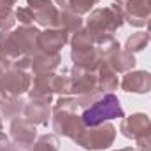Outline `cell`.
<instances>
[{
    "mask_svg": "<svg viewBox=\"0 0 151 151\" xmlns=\"http://www.w3.org/2000/svg\"><path fill=\"white\" fill-rule=\"evenodd\" d=\"M151 125V119L148 114L144 113H134L127 118L121 119L119 123V132L123 137L127 139H132V141H137Z\"/></svg>",
    "mask_w": 151,
    "mask_h": 151,
    "instance_id": "30bf717a",
    "label": "cell"
},
{
    "mask_svg": "<svg viewBox=\"0 0 151 151\" xmlns=\"http://www.w3.org/2000/svg\"><path fill=\"white\" fill-rule=\"evenodd\" d=\"M100 0H67V7L65 9H70L74 11L76 14L83 16L86 12H90Z\"/></svg>",
    "mask_w": 151,
    "mask_h": 151,
    "instance_id": "cb8c5ba5",
    "label": "cell"
},
{
    "mask_svg": "<svg viewBox=\"0 0 151 151\" xmlns=\"http://www.w3.org/2000/svg\"><path fill=\"white\" fill-rule=\"evenodd\" d=\"M32 76L25 70H14L7 69L5 74L0 77V91L4 97H21L23 93L30 91L32 88Z\"/></svg>",
    "mask_w": 151,
    "mask_h": 151,
    "instance_id": "277c9868",
    "label": "cell"
},
{
    "mask_svg": "<svg viewBox=\"0 0 151 151\" xmlns=\"http://www.w3.org/2000/svg\"><path fill=\"white\" fill-rule=\"evenodd\" d=\"M34 144L35 142H18V141H12V150L11 151H34Z\"/></svg>",
    "mask_w": 151,
    "mask_h": 151,
    "instance_id": "f546056e",
    "label": "cell"
},
{
    "mask_svg": "<svg viewBox=\"0 0 151 151\" xmlns=\"http://www.w3.org/2000/svg\"><path fill=\"white\" fill-rule=\"evenodd\" d=\"M125 21L130 23L132 27H146L151 19V7L148 0H125L123 4L118 5Z\"/></svg>",
    "mask_w": 151,
    "mask_h": 151,
    "instance_id": "52a82bcc",
    "label": "cell"
},
{
    "mask_svg": "<svg viewBox=\"0 0 151 151\" xmlns=\"http://www.w3.org/2000/svg\"><path fill=\"white\" fill-rule=\"evenodd\" d=\"M28 7L34 11L35 23L44 28H60V11L51 0H27Z\"/></svg>",
    "mask_w": 151,
    "mask_h": 151,
    "instance_id": "ba28073f",
    "label": "cell"
},
{
    "mask_svg": "<svg viewBox=\"0 0 151 151\" xmlns=\"http://www.w3.org/2000/svg\"><path fill=\"white\" fill-rule=\"evenodd\" d=\"M12 150V141L9 139V135H5L0 130V151H11Z\"/></svg>",
    "mask_w": 151,
    "mask_h": 151,
    "instance_id": "4dcf8cb0",
    "label": "cell"
},
{
    "mask_svg": "<svg viewBox=\"0 0 151 151\" xmlns=\"http://www.w3.org/2000/svg\"><path fill=\"white\" fill-rule=\"evenodd\" d=\"M125 23V18L119 11V7L113 4L109 7L93 9L86 19V28L95 39L113 35L118 28H121Z\"/></svg>",
    "mask_w": 151,
    "mask_h": 151,
    "instance_id": "6da1fadb",
    "label": "cell"
},
{
    "mask_svg": "<svg viewBox=\"0 0 151 151\" xmlns=\"http://www.w3.org/2000/svg\"><path fill=\"white\" fill-rule=\"evenodd\" d=\"M18 0H0V7H12Z\"/></svg>",
    "mask_w": 151,
    "mask_h": 151,
    "instance_id": "1f68e13d",
    "label": "cell"
},
{
    "mask_svg": "<svg viewBox=\"0 0 151 151\" xmlns=\"http://www.w3.org/2000/svg\"><path fill=\"white\" fill-rule=\"evenodd\" d=\"M9 132H11V139L18 141V142H35L37 141V128H35V125L30 123L28 119H25L23 116L11 121Z\"/></svg>",
    "mask_w": 151,
    "mask_h": 151,
    "instance_id": "9a60e30c",
    "label": "cell"
},
{
    "mask_svg": "<svg viewBox=\"0 0 151 151\" xmlns=\"http://www.w3.org/2000/svg\"><path fill=\"white\" fill-rule=\"evenodd\" d=\"M5 70H7V67H5V63H4V60L0 58V77H2V76L5 74Z\"/></svg>",
    "mask_w": 151,
    "mask_h": 151,
    "instance_id": "d6a6232c",
    "label": "cell"
},
{
    "mask_svg": "<svg viewBox=\"0 0 151 151\" xmlns=\"http://www.w3.org/2000/svg\"><path fill=\"white\" fill-rule=\"evenodd\" d=\"M4 99H5V97H4V93H2V91H0V104H2V102H4Z\"/></svg>",
    "mask_w": 151,
    "mask_h": 151,
    "instance_id": "f35d334b",
    "label": "cell"
},
{
    "mask_svg": "<svg viewBox=\"0 0 151 151\" xmlns=\"http://www.w3.org/2000/svg\"><path fill=\"white\" fill-rule=\"evenodd\" d=\"M146 27H148V32H146V34H148V37H150V42H151V19L148 21V25H146Z\"/></svg>",
    "mask_w": 151,
    "mask_h": 151,
    "instance_id": "e575fe53",
    "label": "cell"
},
{
    "mask_svg": "<svg viewBox=\"0 0 151 151\" xmlns=\"http://www.w3.org/2000/svg\"><path fill=\"white\" fill-rule=\"evenodd\" d=\"M148 4H150V7H151V0H148Z\"/></svg>",
    "mask_w": 151,
    "mask_h": 151,
    "instance_id": "ab89813d",
    "label": "cell"
},
{
    "mask_svg": "<svg viewBox=\"0 0 151 151\" xmlns=\"http://www.w3.org/2000/svg\"><path fill=\"white\" fill-rule=\"evenodd\" d=\"M116 151H135L134 148H121V150H116Z\"/></svg>",
    "mask_w": 151,
    "mask_h": 151,
    "instance_id": "d590c367",
    "label": "cell"
},
{
    "mask_svg": "<svg viewBox=\"0 0 151 151\" xmlns=\"http://www.w3.org/2000/svg\"><path fill=\"white\" fill-rule=\"evenodd\" d=\"M53 111H69V113H76L77 111V100L76 97H69L63 95L56 100V104L53 106Z\"/></svg>",
    "mask_w": 151,
    "mask_h": 151,
    "instance_id": "484cf974",
    "label": "cell"
},
{
    "mask_svg": "<svg viewBox=\"0 0 151 151\" xmlns=\"http://www.w3.org/2000/svg\"><path fill=\"white\" fill-rule=\"evenodd\" d=\"M60 28L67 30L69 34H76L81 28H84L83 27V18L70 9H62L60 11Z\"/></svg>",
    "mask_w": 151,
    "mask_h": 151,
    "instance_id": "44dd1931",
    "label": "cell"
},
{
    "mask_svg": "<svg viewBox=\"0 0 151 151\" xmlns=\"http://www.w3.org/2000/svg\"><path fill=\"white\" fill-rule=\"evenodd\" d=\"M7 69H14V70H25V72H32V56H19L16 60H12L9 63Z\"/></svg>",
    "mask_w": 151,
    "mask_h": 151,
    "instance_id": "83f0119b",
    "label": "cell"
},
{
    "mask_svg": "<svg viewBox=\"0 0 151 151\" xmlns=\"http://www.w3.org/2000/svg\"><path fill=\"white\" fill-rule=\"evenodd\" d=\"M62 63L60 53H46V51H37L32 56V72L34 76L39 74H53Z\"/></svg>",
    "mask_w": 151,
    "mask_h": 151,
    "instance_id": "5bb4252c",
    "label": "cell"
},
{
    "mask_svg": "<svg viewBox=\"0 0 151 151\" xmlns=\"http://www.w3.org/2000/svg\"><path fill=\"white\" fill-rule=\"evenodd\" d=\"M148 42H150V37H148L146 32L132 34L130 37L127 39V42H125V51H128V53H139V51H142L148 46Z\"/></svg>",
    "mask_w": 151,
    "mask_h": 151,
    "instance_id": "603a6c76",
    "label": "cell"
},
{
    "mask_svg": "<svg viewBox=\"0 0 151 151\" xmlns=\"http://www.w3.org/2000/svg\"><path fill=\"white\" fill-rule=\"evenodd\" d=\"M14 12H16V21H19L21 25H25V27H32L34 25L35 16H34V11L30 7H18Z\"/></svg>",
    "mask_w": 151,
    "mask_h": 151,
    "instance_id": "4316f807",
    "label": "cell"
},
{
    "mask_svg": "<svg viewBox=\"0 0 151 151\" xmlns=\"http://www.w3.org/2000/svg\"><path fill=\"white\" fill-rule=\"evenodd\" d=\"M123 2H125V0H114V4H116V5H119V4H123Z\"/></svg>",
    "mask_w": 151,
    "mask_h": 151,
    "instance_id": "74e56055",
    "label": "cell"
},
{
    "mask_svg": "<svg viewBox=\"0 0 151 151\" xmlns=\"http://www.w3.org/2000/svg\"><path fill=\"white\" fill-rule=\"evenodd\" d=\"M16 23V12L12 7H0V30H11Z\"/></svg>",
    "mask_w": 151,
    "mask_h": 151,
    "instance_id": "d4e9b609",
    "label": "cell"
},
{
    "mask_svg": "<svg viewBox=\"0 0 151 151\" xmlns=\"http://www.w3.org/2000/svg\"><path fill=\"white\" fill-rule=\"evenodd\" d=\"M12 34V42L18 49V53L21 56H34L39 51V37H40V30L32 27H25L21 25L19 28L11 30Z\"/></svg>",
    "mask_w": 151,
    "mask_h": 151,
    "instance_id": "8992f818",
    "label": "cell"
},
{
    "mask_svg": "<svg viewBox=\"0 0 151 151\" xmlns=\"http://www.w3.org/2000/svg\"><path fill=\"white\" fill-rule=\"evenodd\" d=\"M53 130L56 135H63L76 141L77 135L86 128V125L83 123V118L77 116L76 113L69 111H53Z\"/></svg>",
    "mask_w": 151,
    "mask_h": 151,
    "instance_id": "5b68a950",
    "label": "cell"
},
{
    "mask_svg": "<svg viewBox=\"0 0 151 151\" xmlns=\"http://www.w3.org/2000/svg\"><path fill=\"white\" fill-rule=\"evenodd\" d=\"M116 141V127L113 123L106 121L99 127H86L76 139L74 142L77 146L90 151L107 150Z\"/></svg>",
    "mask_w": 151,
    "mask_h": 151,
    "instance_id": "3957f363",
    "label": "cell"
},
{
    "mask_svg": "<svg viewBox=\"0 0 151 151\" xmlns=\"http://www.w3.org/2000/svg\"><path fill=\"white\" fill-rule=\"evenodd\" d=\"M81 118L86 127H99L114 118H125V113L121 109L119 99L114 93H104L90 107L83 109Z\"/></svg>",
    "mask_w": 151,
    "mask_h": 151,
    "instance_id": "7a4b0ae2",
    "label": "cell"
},
{
    "mask_svg": "<svg viewBox=\"0 0 151 151\" xmlns=\"http://www.w3.org/2000/svg\"><path fill=\"white\" fill-rule=\"evenodd\" d=\"M70 60L74 62L76 67H81V69H86V70H97V67L100 65V56L93 47H86V49H72L70 51Z\"/></svg>",
    "mask_w": 151,
    "mask_h": 151,
    "instance_id": "2e32d148",
    "label": "cell"
},
{
    "mask_svg": "<svg viewBox=\"0 0 151 151\" xmlns=\"http://www.w3.org/2000/svg\"><path fill=\"white\" fill-rule=\"evenodd\" d=\"M135 144H137V150L139 151H151V125H150V128L135 141Z\"/></svg>",
    "mask_w": 151,
    "mask_h": 151,
    "instance_id": "f1b7e54d",
    "label": "cell"
},
{
    "mask_svg": "<svg viewBox=\"0 0 151 151\" xmlns=\"http://www.w3.org/2000/svg\"><path fill=\"white\" fill-rule=\"evenodd\" d=\"M25 100L21 97H7L4 99V102L0 104V114L2 118H5L7 121H12L16 118L23 116V109H25Z\"/></svg>",
    "mask_w": 151,
    "mask_h": 151,
    "instance_id": "d6986e66",
    "label": "cell"
},
{
    "mask_svg": "<svg viewBox=\"0 0 151 151\" xmlns=\"http://www.w3.org/2000/svg\"><path fill=\"white\" fill-rule=\"evenodd\" d=\"M53 116L51 111V104H46V102H39V100H28L25 104V109H23V118L28 119L30 123H34L35 127H47L49 119Z\"/></svg>",
    "mask_w": 151,
    "mask_h": 151,
    "instance_id": "4fadbf2b",
    "label": "cell"
},
{
    "mask_svg": "<svg viewBox=\"0 0 151 151\" xmlns=\"http://www.w3.org/2000/svg\"><path fill=\"white\" fill-rule=\"evenodd\" d=\"M119 86L127 93H148L151 91V74L146 70H130L123 76Z\"/></svg>",
    "mask_w": 151,
    "mask_h": 151,
    "instance_id": "8fae6325",
    "label": "cell"
},
{
    "mask_svg": "<svg viewBox=\"0 0 151 151\" xmlns=\"http://www.w3.org/2000/svg\"><path fill=\"white\" fill-rule=\"evenodd\" d=\"M55 2H56V5H60L62 9H65V7H67V0H55Z\"/></svg>",
    "mask_w": 151,
    "mask_h": 151,
    "instance_id": "836d02e7",
    "label": "cell"
},
{
    "mask_svg": "<svg viewBox=\"0 0 151 151\" xmlns=\"http://www.w3.org/2000/svg\"><path fill=\"white\" fill-rule=\"evenodd\" d=\"M97 74V84H99V90L102 93H113V90L118 88L119 81H118V74L113 70V67L107 63V62H100V65L97 67L95 70Z\"/></svg>",
    "mask_w": 151,
    "mask_h": 151,
    "instance_id": "e0dca14e",
    "label": "cell"
},
{
    "mask_svg": "<svg viewBox=\"0 0 151 151\" xmlns=\"http://www.w3.org/2000/svg\"><path fill=\"white\" fill-rule=\"evenodd\" d=\"M69 74H70V93H74L76 97L100 91L97 84V74L93 70H86V69L74 65L69 70Z\"/></svg>",
    "mask_w": 151,
    "mask_h": 151,
    "instance_id": "9c48e42d",
    "label": "cell"
},
{
    "mask_svg": "<svg viewBox=\"0 0 151 151\" xmlns=\"http://www.w3.org/2000/svg\"><path fill=\"white\" fill-rule=\"evenodd\" d=\"M119 47L121 46L114 39V35H106V37L95 39V49H97V53H99V56H100L102 62L109 60L113 55H116L119 51Z\"/></svg>",
    "mask_w": 151,
    "mask_h": 151,
    "instance_id": "ffe728a7",
    "label": "cell"
},
{
    "mask_svg": "<svg viewBox=\"0 0 151 151\" xmlns=\"http://www.w3.org/2000/svg\"><path fill=\"white\" fill-rule=\"evenodd\" d=\"M60 150V139L56 134H44L37 137L34 151H58Z\"/></svg>",
    "mask_w": 151,
    "mask_h": 151,
    "instance_id": "7402d4cb",
    "label": "cell"
},
{
    "mask_svg": "<svg viewBox=\"0 0 151 151\" xmlns=\"http://www.w3.org/2000/svg\"><path fill=\"white\" fill-rule=\"evenodd\" d=\"M2 127H4V118H2V114H0V130H2Z\"/></svg>",
    "mask_w": 151,
    "mask_h": 151,
    "instance_id": "8d00e7d4",
    "label": "cell"
},
{
    "mask_svg": "<svg viewBox=\"0 0 151 151\" xmlns=\"http://www.w3.org/2000/svg\"><path fill=\"white\" fill-rule=\"evenodd\" d=\"M106 62L113 67V70L116 74H127V72L134 70L135 65H137V60H135L134 53H128V51H125V49H119L116 55H113V56H111L109 60H106Z\"/></svg>",
    "mask_w": 151,
    "mask_h": 151,
    "instance_id": "ac0fdd59",
    "label": "cell"
},
{
    "mask_svg": "<svg viewBox=\"0 0 151 151\" xmlns=\"http://www.w3.org/2000/svg\"><path fill=\"white\" fill-rule=\"evenodd\" d=\"M69 42V32L63 28H46L39 37V51L60 53V49Z\"/></svg>",
    "mask_w": 151,
    "mask_h": 151,
    "instance_id": "7c38bea8",
    "label": "cell"
}]
</instances>
